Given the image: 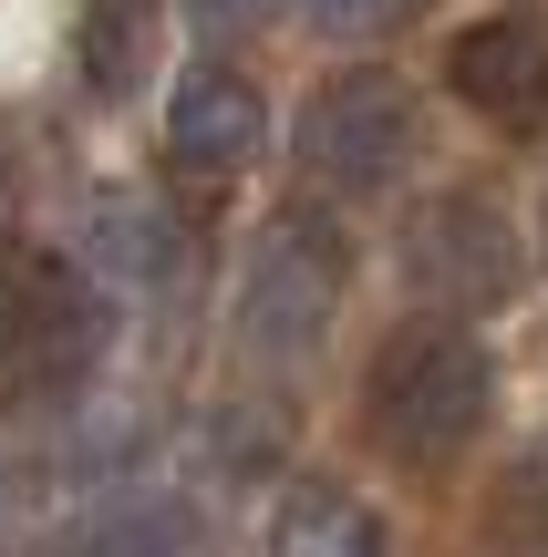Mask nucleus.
Segmentation results:
<instances>
[{"label": "nucleus", "instance_id": "nucleus-3", "mask_svg": "<svg viewBox=\"0 0 548 557\" xmlns=\"http://www.w3.org/2000/svg\"><path fill=\"white\" fill-rule=\"evenodd\" d=\"M290 165L310 197H383L414 165V83L383 62L321 73L301 94V124H290Z\"/></svg>", "mask_w": 548, "mask_h": 557}, {"label": "nucleus", "instance_id": "nucleus-12", "mask_svg": "<svg viewBox=\"0 0 548 557\" xmlns=\"http://www.w3.org/2000/svg\"><path fill=\"white\" fill-rule=\"evenodd\" d=\"M425 0H290V21L301 32H331V41H373V32H393V21H414Z\"/></svg>", "mask_w": 548, "mask_h": 557}, {"label": "nucleus", "instance_id": "nucleus-14", "mask_svg": "<svg viewBox=\"0 0 548 557\" xmlns=\"http://www.w3.org/2000/svg\"><path fill=\"white\" fill-rule=\"evenodd\" d=\"M186 11H197L207 32H228V21H248V11H259V0H186Z\"/></svg>", "mask_w": 548, "mask_h": 557}, {"label": "nucleus", "instance_id": "nucleus-4", "mask_svg": "<svg viewBox=\"0 0 548 557\" xmlns=\"http://www.w3.org/2000/svg\"><path fill=\"white\" fill-rule=\"evenodd\" d=\"M393 269H404L414 299H435V320L466 331V320L508 310V299L528 289V238H517V218L487 197V186H446V197H425L404 218Z\"/></svg>", "mask_w": 548, "mask_h": 557}, {"label": "nucleus", "instance_id": "nucleus-1", "mask_svg": "<svg viewBox=\"0 0 548 557\" xmlns=\"http://www.w3.org/2000/svg\"><path fill=\"white\" fill-rule=\"evenodd\" d=\"M497 413V351L455 320H393L363 361V434L393 465H455Z\"/></svg>", "mask_w": 548, "mask_h": 557}, {"label": "nucleus", "instance_id": "nucleus-10", "mask_svg": "<svg viewBox=\"0 0 548 557\" xmlns=\"http://www.w3.org/2000/svg\"><path fill=\"white\" fill-rule=\"evenodd\" d=\"M269 557H383V517L342 475H301L269 506Z\"/></svg>", "mask_w": 548, "mask_h": 557}, {"label": "nucleus", "instance_id": "nucleus-6", "mask_svg": "<svg viewBox=\"0 0 548 557\" xmlns=\"http://www.w3.org/2000/svg\"><path fill=\"white\" fill-rule=\"evenodd\" d=\"M259 156H269L259 83H248L239 62H197V73H176V94H166V176L207 207L218 186H239Z\"/></svg>", "mask_w": 548, "mask_h": 557}, {"label": "nucleus", "instance_id": "nucleus-9", "mask_svg": "<svg viewBox=\"0 0 548 557\" xmlns=\"http://www.w3.org/2000/svg\"><path fill=\"white\" fill-rule=\"evenodd\" d=\"M166 52V0H83L73 11V73L94 103H135Z\"/></svg>", "mask_w": 548, "mask_h": 557}, {"label": "nucleus", "instance_id": "nucleus-13", "mask_svg": "<svg viewBox=\"0 0 548 557\" xmlns=\"http://www.w3.org/2000/svg\"><path fill=\"white\" fill-rule=\"evenodd\" d=\"M207 444H218L228 475H259V465H280V413H239V403H228V413L207 423Z\"/></svg>", "mask_w": 548, "mask_h": 557}, {"label": "nucleus", "instance_id": "nucleus-5", "mask_svg": "<svg viewBox=\"0 0 548 557\" xmlns=\"http://www.w3.org/2000/svg\"><path fill=\"white\" fill-rule=\"evenodd\" d=\"M114 299H94L62 259H0V403H52L103 361Z\"/></svg>", "mask_w": 548, "mask_h": 557}, {"label": "nucleus", "instance_id": "nucleus-2", "mask_svg": "<svg viewBox=\"0 0 548 557\" xmlns=\"http://www.w3.org/2000/svg\"><path fill=\"white\" fill-rule=\"evenodd\" d=\"M352 299V238L321 218V207H280V218L248 238V269H239V351L269 361V372H301L310 351L331 341Z\"/></svg>", "mask_w": 548, "mask_h": 557}, {"label": "nucleus", "instance_id": "nucleus-8", "mask_svg": "<svg viewBox=\"0 0 548 557\" xmlns=\"http://www.w3.org/2000/svg\"><path fill=\"white\" fill-rule=\"evenodd\" d=\"M446 83L466 114L508 124V135H538L548 124V11H487L455 32Z\"/></svg>", "mask_w": 548, "mask_h": 557}, {"label": "nucleus", "instance_id": "nucleus-7", "mask_svg": "<svg viewBox=\"0 0 548 557\" xmlns=\"http://www.w3.org/2000/svg\"><path fill=\"white\" fill-rule=\"evenodd\" d=\"M62 269H73L94 299H156V289H176L186 238H176V218H166L156 197H135V186H83L73 259Z\"/></svg>", "mask_w": 548, "mask_h": 557}, {"label": "nucleus", "instance_id": "nucleus-11", "mask_svg": "<svg viewBox=\"0 0 548 557\" xmlns=\"http://www.w3.org/2000/svg\"><path fill=\"white\" fill-rule=\"evenodd\" d=\"M186 506L176 496H94L83 517H62L52 557H186Z\"/></svg>", "mask_w": 548, "mask_h": 557}]
</instances>
